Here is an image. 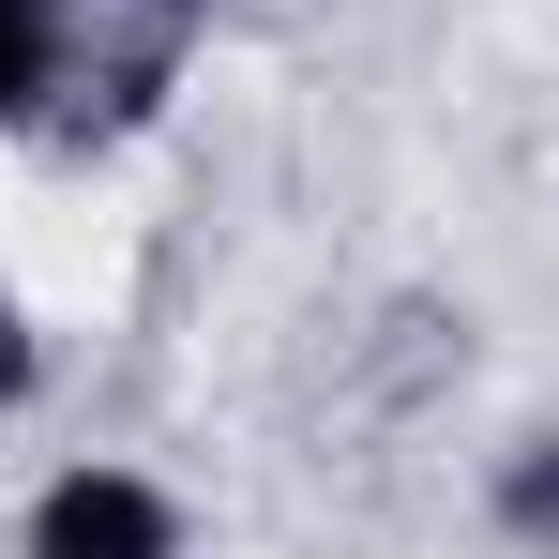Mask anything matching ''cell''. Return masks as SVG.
Here are the masks:
<instances>
[{"instance_id":"cell-1","label":"cell","mask_w":559,"mask_h":559,"mask_svg":"<svg viewBox=\"0 0 559 559\" xmlns=\"http://www.w3.org/2000/svg\"><path fill=\"white\" fill-rule=\"evenodd\" d=\"M182 545H197L182 484L136 454H61L15 514V559H182Z\"/></svg>"},{"instance_id":"cell-2","label":"cell","mask_w":559,"mask_h":559,"mask_svg":"<svg viewBox=\"0 0 559 559\" xmlns=\"http://www.w3.org/2000/svg\"><path fill=\"white\" fill-rule=\"evenodd\" d=\"M92 61V0H0V136H46Z\"/></svg>"},{"instance_id":"cell-3","label":"cell","mask_w":559,"mask_h":559,"mask_svg":"<svg viewBox=\"0 0 559 559\" xmlns=\"http://www.w3.org/2000/svg\"><path fill=\"white\" fill-rule=\"evenodd\" d=\"M484 530L514 559H559V424H530L514 454H484Z\"/></svg>"},{"instance_id":"cell-4","label":"cell","mask_w":559,"mask_h":559,"mask_svg":"<svg viewBox=\"0 0 559 559\" xmlns=\"http://www.w3.org/2000/svg\"><path fill=\"white\" fill-rule=\"evenodd\" d=\"M31 393H46V318H31V302H15V273H0V424H15Z\"/></svg>"},{"instance_id":"cell-5","label":"cell","mask_w":559,"mask_h":559,"mask_svg":"<svg viewBox=\"0 0 559 559\" xmlns=\"http://www.w3.org/2000/svg\"><path fill=\"white\" fill-rule=\"evenodd\" d=\"M106 15H136V31H212L227 0H106Z\"/></svg>"}]
</instances>
